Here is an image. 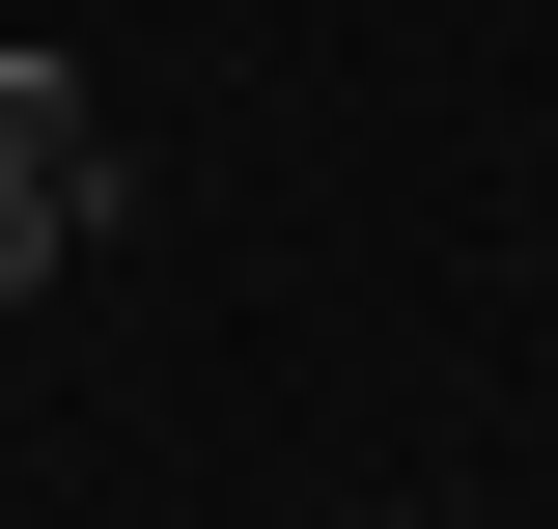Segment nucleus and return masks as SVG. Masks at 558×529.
Masks as SVG:
<instances>
[{
	"instance_id": "2",
	"label": "nucleus",
	"mask_w": 558,
	"mask_h": 529,
	"mask_svg": "<svg viewBox=\"0 0 558 529\" xmlns=\"http://www.w3.org/2000/svg\"><path fill=\"white\" fill-rule=\"evenodd\" d=\"M57 251H84V196H57V168H0V307H28Z\"/></svg>"
},
{
	"instance_id": "1",
	"label": "nucleus",
	"mask_w": 558,
	"mask_h": 529,
	"mask_svg": "<svg viewBox=\"0 0 558 529\" xmlns=\"http://www.w3.org/2000/svg\"><path fill=\"white\" fill-rule=\"evenodd\" d=\"M0 168H57V196H84V223H112V196H140V168H112V84H84V57H0Z\"/></svg>"
}]
</instances>
